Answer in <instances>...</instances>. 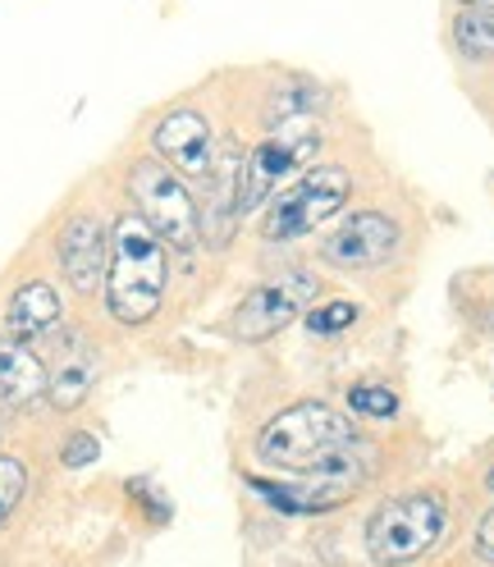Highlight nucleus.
I'll return each mask as SVG.
<instances>
[{"mask_svg":"<svg viewBox=\"0 0 494 567\" xmlns=\"http://www.w3.org/2000/svg\"><path fill=\"white\" fill-rule=\"evenodd\" d=\"M257 453L279 472L298 476H362L358 472V425L330 403H294L266 421Z\"/></svg>","mask_w":494,"mask_h":567,"instance_id":"obj_1","label":"nucleus"},{"mask_svg":"<svg viewBox=\"0 0 494 567\" xmlns=\"http://www.w3.org/2000/svg\"><path fill=\"white\" fill-rule=\"evenodd\" d=\"M165 243L147 229L143 216H120L111 229V261H105V307L120 326H147L165 298Z\"/></svg>","mask_w":494,"mask_h":567,"instance_id":"obj_2","label":"nucleus"},{"mask_svg":"<svg viewBox=\"0 0 494 567\" xmlns=\"http://www.w3.org/2000/svg\"><path fill=\"white\" fill-rule=\"evenodd\" d=\"M444 526H449V508L440 494H431V489L394 494V499H384L367 522V554L380 567L416 563L426 549L440 545Z\"/></svg>","mask_w":494,"mask_h":567,"instance_id":"obj_3","label":"nucleus"},{"mask_svg":"<svg viewBox=\"0 0 494 567\" xmlns=\"http://www.w3.org/2000/svg\"><path fill=\"white\" fill-rule=\"evenodd\" d=\"M321 124L316 120H279L270 137H261L253 156L243 161V184H238V216H247V210H257L261 202L275 197V188L289 179V174H298L302 165L316 161V152H321Z\"/></svg>","mask_w":494,"mask_h":567,"instance_id":"obj_4","label":"nucleus"},{"mask_svg":"<svg viewBox=\"0 0 494 567\" xmlns=\"http://www.w3.org/2000/svg\"><path fill=\"white\" fill-rule=\"evenodd\" d=\"M128 193L137 202V216L147 220V229L165 243L179 247V252H193L202 243V220H197V202L184 188V179L174 174L165 161H137L128 169Z\"/></svg>","mask_w":494,"mask_h":567,"instance_id":"obj_5","label":"nucleus"},{"mask_svg":"<svg viewBox=\"0 0 494 567\" xmlns=\"http://www.w3.org/2000/svg\"><path fill=\"white\" fill-rule=\"evenodd\" d=\"M352 193V179L343 165H316L307 169L302 179L279 193L270 206H266V220H261V238L266 243H294V238H307L311 229H321L326 220H335L343 202Z\"/></svg>","mask_w":494,"mask_h":567,"instance_id":"obj_6","label":"nucleus"},{"mask_svg":"<svg viewBox=\"0 0 494 567\" xmlns=\"http://www.w3.org/2000/svg\"><path fill=\"white\" fill-rule=\"evenodd\" d=\"M316 293H321V279H316L311 270H289V275H275L266 279L261 289H253L238 311H234V334L243 343H266L275 339L279 330H289L298 316L316 302Z\"/></svg>","mask_w":494,"mask_h":567,"instance_id":"obj_7","label":"nucleus"},{"mask_svg":"<svg viewBox=\"0 0 494 567\" xmlns=\"http://www.w3.org/2000/svg\"><path fill=\"white\" fill-rule=\"evenodd\" d=\"M152 142L161 161L179 174V179H210L216 169V128H210L206 115L197 111H169L156 128H152Z\"/></svg>","mask_w":494,"mask_h":567,"instance_id":"obj_8","label":"nucleus"},{"mask_svg":"<svg viewBox=\"0 0 494 567\" xmlns=\"http://www.w3.org/2000/svg\"><path fill=\"white\" fill-rule=\"evenodd\" d=\"M399 252V225L380 210H358L348 216L326 243H321V257L330 266H343V270H371V266H384Z\"/></svg>","mask_w":494,"mask_h":567,"instance_id":"obj_9","label":"nucleus"},{"mask_svg":"<svg viewBox=\"0 0 494 567\" xmlns=\"http://www.w3.org/2000/svg\"><path fill=\"white\" fill-rule=\"evenodd\" d=\"M105 261H111V234L101 229L96 216H74L60 229V266L79 293L105 284Z\"/></svg>","mask_w":494,"mask_h":567,"instance_id":"obj_10","label":"nucleus"},{"mask_svg":"<svg viewBox=\"0 0 494 567\" xmlns=\"http://www.w3.org/2000/svg\"><path fill=\"white\" fill-rule=\"evenodd\" d=\"M362 476H307L302 485H279V481H261V476H247L261 499L279 513H330L339 508L352 489H358Z\"/></svg>","mask_w":494,"mask_h":567,"instance_id":"obj_11","label":"nucleus"},{"mask_svg":"<svg viewBox=\"0 0 494 567\" xmlns=\"http://www.w3.org/2000/svg\"><path fill=\"white\" fill-rule=\"evenodd\" d=\"M238 184H243V161L234 152L216 156V169H210V179H206V206L197 210L202 234L210 247H225L234 238V225L243 220L238 216Z\"/></svg>","mask_w":494,"mask_h":567,"instance_id":"obj_12","label":"nucleus"},{"mask_svg":"<svg viewBox=\"0 0 494 567\" xmlns=\"http://www.w3.org/2000/svg\"><path fill=\"white\" fill-rule=\"evenodd\" d=\"M38 394H47V367L32 348H23V339L0 334V399L6 403H32Z\"/></svg>","mask_w":494,"mask_h":567,"instance_id":"obj_13","label":"nucleus"},{"mask_svg":"<svg viewBox=\"0 0 494 567\" xmlns=\"http://www.w3.org/2000/svg\"><path fill=\"white\" fill-rule=\"evenodd\" d=\"M6 326H10V339H38V334L55 330L60 326V293L42 279L23 284V289L10 298Z\"/></svg>","mask_w":494,"mask_h":567,"instance_id":"obj_14","label":"nucleus"},{"mask_svg":"<svg viewBox=\"0 0 494 567\" xmlns=\"http://www.w3.org/2000/svg\"><path fill=\"white\" fill-rule=\"evenodd\" d=\"M92 380H96V362H92V352L79 343V348H69L60 358V367L47 375V394L60 412H74L92 394Z\"/></svg>","mask_w":494,"mask_h":567,"instance_id":"obj_15","label":"nucleus"},{"mask_svg":"<svg viewBox=\"0 0 494 567\" xmlns=\"http://www.w3.org/2000/svg\"><path fill=\"white\" fill-rule=\"evenodd\" d=\"M453 42L472 60H494V10H463L453 23Z\"/></svg>","mask_w":494,"mask_h":567,"instance_id":"obj_16","label":"nucleus"},{"mask_svg":"<svg viewBox=\"0 0 494 567\" xmlns=\"http://www.w3.org/2000/svg\"><path fill=\"white\" fill-rule=\"evenodd\" d=\"M348 408L358 416H371V421H390L399 412V399L390 394V389H380V384H352L348 389Z\"/></svg>","mask_w":494,"mask_h":567,"instance_id":"obj_17","label":"nucleus"},{"mask_svg":"<svg viewBox=\"0 0 494 567\" xmlns=\"http://www.w3.org/2000/svg\"><path fill=\"white\" fill-rule=\"evenodd\" d=\"M23 494H28V472H23V463H19V457H0V522H6V517L19 508Z\"/></svg>","mask_w":494,"mask_h":567,"instance_id":"obj_18","label":"nucleus"},{"mask_svg":"<svg viewBox=\"0 0 494 567\" xmlns=\"http://www.w3.org/2000/svg\"><path fill=\"white\" fill-rule=\"evenodd\" d=\"M358 302H326V307H316L311 316H307V326H311V334H339V330H348L352 321H358Z\"/></svg>","mask_w":494,"mask_h":567,"instance_id":"obj_19","label":"nucleus"},{"mask_svg":"<svg viewBox=\"0 0 494 567\" xmlns=\"http://www.w3.org/2000/svg\"><path fill=\"white\" fill-rule=\"evenodd\" d=\"M96 453H101V444L92 435H69L60 457H64V467H88V463H96Z\"/></svg>","mask_w":494,"mask_h":567,"instance_id":"obj_20","label":"nucleus"},{"mask_svg":"<svg viewBox=\"0 0 494 567\" xmlns=\"http://www.w3.org/2000/svg\"><path fill=\"white\" fill-rule=\"evenodd\" d=\"M476 554H481L485 563H494V513H485L481 526H476Z\"/></svg>","mask_w":494,"mask_h":567,"instance_id":"obj_21","label":"nucleus"},{"mask_svg":"<svg viewBox=\"0 0 494 567\" xmlns=\"http://www.w3.org/2000/svg\"><path fill=\"white\" fill-rule=\"evenodd\" d=\"M472 10H494V0H467Z\"/></svg>","mask_w":494,"mask_h":567,"instance_id":"obj_22","label":"nucleus"},{"mask_svg":"<svg viewBox=\"0 0 494 567\" xmlns=\"http://www.w3.org/2000/svg\"><path fill=\"white\" fill-rule=\"evenodd\" d=\"M485 485H490V494H494V467H490V476H485Z\"/></svg>","mask_w":494,"mask_h":567,"instance_id":"obj_23","label":"nucleus"}]
</instances>
